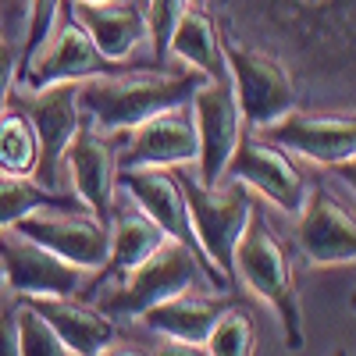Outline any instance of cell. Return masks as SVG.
Instances as JSON below:
<instances>
[{"instance_id":"21","label":"cell","mask_w":356,"mask_h":356,"mask_svg":"<svg viewBox=\"0 0 356 356\" xmlns=\"http://www.w3.org/2000/svg\"><path fill=\"white\" fill-rule=\"evenodd\" d=\"M168 54L182 57V61L196 72H203L207 79H228V61H225V47H221V33L218 22L203 11V4H189L186 15L178 18Z\"/></svg>"},{"instance_id":"22","label":"cell","mask_w":356,"mask_h":356,"mask_svg":"<svg viewBox=\"0 0 356 356\" xmlns=\"http://www.w3.org/2000/svg\"><path fill=\"white\" fill-rule=\"evenodd\" d=\"M40 161V139L29 114L15 104L0 111V171L8 175H33Z\"/></svg>"},{"instance_id":"4","label":"cell","mask_w":356,"mask_h":356,"mask_svg":"<svg viewBox=\"0 0 356 356\" xmlns=\"http://www.w3.org/2000/svg\"><path fill=\"white\" fill-rule=\"evenodd\" d=\"M221 47H225L235 100H239L243 122L250 129L275 122V118H282L285 111L300 104L296 79L282 57H275L264 47H253L246 40H235V36H221Z\"/></svg>"},{"instance_id":"25","label":"cell","mask_w":356,"mask_h":356,"mask_svg":"<svg viewBox=\"0 0 356 356\" xmlns=\"http://www.w3.org/2000/svg\"><path fill=\"white\" fill-rule=\"evenodd\" d=\"M15 324H18V353L22 356H65L68 353L65 339L54 332V324L25 296H18V303H15Z\"/></svg>"},{"instance_id":"29","label":"cell","mask_w":356,"mask_h":356,"mask_svg":"<svg viewBox=\"0 0 356 356\" xmlns=\"http://www.w3.org/2000/svg\"><path fill=\"white\" fill-rule=\"evenodd\" d=\"M0 356H18V324H15V307H0Z\"/></svg>"},{"instance_id":"11","label":"cell","mask_w":356,"mask_h":356,"mask_svg":"<svg viewBox=\"0 0 356 356\" xmlns=\"http://www.w3.org/2000/svg\"><path fill=\"white\" fill-rule=\"evenodd\" d=\"M225 178H235L246 189H257L271 200L278 211L285 214H300V207L307 200V178L296 168L282 146H275L271 139H264L257 129H243L239 146L225 168Z\"/></svg>"},{"instance_id":"12","label":"cell","mask_w":356,"mask_h":356,"mask_svg":"<svg viewBox=\"0 0 356 356\" xmlns=\"http://www.w3.org/2000/svg\"><path fill=\"white\" fill-rule=\"evenodd\" d=\"M0 267L15 296H75L89 275L79 264L15 232L11 225L0 228Z\"/></svg>"},{"instance_id":"18","label":"cell","mask_w":356,"mask_h":356,"mask_svg":"<svg viewBox=\"0 0 356 356\" xmlns=\"http://www.w3.org/2000/svg\"><path fill=\"white\" fill-rule=\"evenodd\" d=\"M232 300L228 296H193L189 289L186 292H175V296H164L161 303L146 307L139 317L150 332H161L168 335L171 342H182V346H203L207 332L214 328V321L221 317V310L228 307Z\"/></svg>"},{"instance_id":"33","label":"cell","mask_w":356,"mask_h":356,"mask_svg":"<svg viewBox=\"0 0 356 356\" xmlns=\"http://www.w3.org/2000/svg\"><path fill=\"white\" fill-rule=\"evenodd\" d=\"M89 4H97V0H89Z\"/></svg>"},{"instance_id":"2","label":"cell","mask_w":356,"mask_h":356,"mask_svg":"<svg viewBox=\"0 0 356 356\" xmlns=\"http://www.w3.org/2000/svg\"><path fill=\"white\" fill-rule=\"evenodd\" d=\"M232 275H239L253 296H260L264 303H271V310L282 321V332L289 349H303V314H300V292H296V275L289 253L282 239L275 235L271 221H267L257 207L235 243L232 253Z\"/></svg>"},{"instance_id":"26","label":"cell","mask_w":356,"mask_h":356,"mask_svg":"<svg viewBox=\"0 0 356 356\" xmlns=\"http://www.w3.org/2000/svg\"><path fill=\"white\" fill-rule=\"evenodd\" d=\"M189 4H196V0H146V4H143V15H146V40H150L154 65H164L171 33H175L178 18L186 15Z\"/></svg>"},{"instance_id":"9","label":"cell","mask_w":356,"mask_h":356,"mask_svg":"<svg viewBox=\"0 0 356 356\" xmlns=\"http://www.w3.org/2000/svg\"><path fill=\"white\" fill-rule=\"evenodd\" d=\"M193 125H196V164L203 186H221L225 168L239 146L246 129L239 100H235L232 79H207L189 97Z\"/></svg>"},{"instance_id":"8","label":"cell","mask_w":356,"mask_h":356,"mask_svg":"<svg viewBox=\"0 0 356 356\" xmlns=\"http://www.w3.org/2000/svg\"><path fill=\"white\" fill-rule=\"evenodd\" d=\"M114 68H125V65L107 61V57L97 50V43L89 40V33L79 25V18L61 0V11H57V18H54V29L36 47V54L18 68L15 86L40 89V86H50V82H82L89 75L114 72Z\"/></svg>"},{"instance_id":"19","label":"cell","mask_w":356,"mask_h":356,"mask_svg":"<svg viewBox=\"0 0 356 356\" xmlns=\"http://www.w3.org/2000/svg\"><path fill=\"white\" fill-rule=\"evenodd\" d=\"M25 300L54 324L68 353H100L118 339V324L100 307L79 303L72 296H25Z\"/></svg>"},{"instance_id":"5","label":"cell","mask_w":356,"mask_h":356,"mask_svg":"<svg viewBox=\"0 0 356 356\" xmlns=\"http://www.w3.org/2000/svg\"><path fill=\"white\" fill-rule=\"evenodd\" d=\"M178 186L186 193V207H189V221H193V232L218 271L225 278H232V253H235V243L253 214V200H250V189L243 182L228 178V186L218 189V186H203L200 178L193 175H182L178 171Z\"/></svg>"},{"instance_id":"27","label":"cell","mask_w":356,"mask_h":356,"mask_svg":"<svg viewBox=\"0 0 356 356\" xmlns=\"http://www.w3.org/2000/svg\"><path fill=\"white\" fill-rule=\"evenodd\" d=\"M61 11V0H29V18H25V36H22V61L18 68L36 54V47L47 40V33L54 29V18Z\"/></svg>"},{"instance_id":"31","label":"cell","mask_w":356,"mask_h":356,"mask_svg":"<svg viewBox=\"0 0 356 356\" xmlns=\"http://www.w3.org/2000/svg\"><path fill=\"white\" fill-rule=\"evenodd\" d=\"M0 289H4V267H0Z\"/></svg>"},{"instance_id":"32","label":"cell","mask_w":356,"mask_h":356,"mask_svg":"<svg viewBox=\"0 0 356 356\" xmlns=\"http://www.w3.org/2000/svg\"><path fill=\"white\" fill-rule=\"evenodd\" d=\"M196 4H203V8H207V0H196Z\"/></svg>"},{"instance_id":"30","label":"cell","mask_w":356,"mask_h":356,"mask_svg":"<svg viewBox=\"0 0 356 356\" xmlns=\"http://www.w3.org/2000/svg\"><path fill=\"white\" fill-rule=\"evenodd\" d=\"M0 11H8V22L22 25L25 29V18H29V0H0Z\"/></svg>"},{"instance_id":"3","label":"cell","mask_w":356,"mask_h":356,"mask_svg":"<svg viewBox=\"0 0 356 356\" xmlns=\"http://www.w3.org/2000/svg\"><path fill=\"white\" fill-rule=\"evenodd\" d=\"M107 282H111V285L100 292L97 307H100L111 321L139 317L146 307L161 303L164 296L186 292V289H193V285H207V289L221 292V289L211 282V275L203 271L200 257H196L189 246L175 243V239H168L157 253H150L146 260H139L132 271L118 275V278H107Z\"/></svg>"},{"instance_id":"16","label":"cell","mask_w":356,"mask_h":356,"mask_svg":"<svg viewBox=\"0 0 356 356\" xmlns=\"http://www.w3.org/2000/svg\"><path fill=\"white\" fill-rule=\"evenodd\" d=\"M296 235H300V250L314 264H353L356 257L353 214L328 189H307Z\"/></svg>"},{"instance_id":"13","label":"cell","mask_w":356,"mask_h":356,"mask_svg":"<svg viewBox=\"0 0 356 356\" xmlns=\"http://www.w3.org/2000/svg\"><path fill=\"white\" fill-rule=\"evenodd\" d=\"M264 139H271L282 150H292L314 164H342L353 161V146H356V129H353V114H314L292 107L282 118L267 122L257 129Z\"/></svg>"},{"instance_id":"10","label":"cell","mask_w":356,"mask_h":356,"mask_svg":"<svg viewBox=\"0 0 356 356\" xmlns=\"http://www.w3.org/2000/svg\"><path fill=\"white\" fill-rule=\"evenodd\" d=\"M15 232L29 235L33 243L54 250L57 257H65L79 264L82 271H100L107 260V221L97 218L93 211H79V207H36V211L22 214Z\"/></svg>"},{"instance_id":"14","label":"cell","mask_w":356,"mask_h":356,"mask_svg":"<svg viewBox=\"0 0 356 356\" xmlns=\"http://www.w3.org/2000/svg\"><path fill=\"white\" fill-rule=\"evenodd\" d=\"M122 136H129V143H125V154H118V168L125 164L175 168V164L196 161V125H193L189 100L143 118L139 125H132Z\"/></svg>"},{"instance_id":"7","label":"cell","mask_w":356,"mask_h":356,"mask_svg":"<svg viewBox=\"0 0 356 356\" xmlns=\"http://www.w3.org/2000/svg\"><path fill=\"white\" fill-rule=\"evenodd\" d=\"M114 186H122V189L136 200L139 211L161 225V232L168 235V239L189 246V250L200 257L203 271L211 275V282H214L221 292L228 289V278L218 271L211 260H207V253H203V246H200V239H196L193 221H189V207H186V193H182V186H178L175 171H168V168H161V164H125V168H118Z\"/></svg>"},{"instance_id":"20","label":"cell","mask_w":356,"mask_h":356,"mask_svg":"<svg viewBox=\"0 0 356 356\" xmlns=\"http://www.w3.org/2000/svg\"><path fill=\"white\" fill-rule=\"evenodd\" d=\"M107 235H111L107 260L100 267L104 282L132 271L139 260H146L150 253H157L168 243V235L161 232V225L154 218H146L139 207H132V211H114L107 218Z\"/></svg>"},{"instance_id":"6","label":"cell","mask_w":356,"mask_h":356,"mask_svg":"<svg viewBox=\"0 0 356 356\" xmlns=\"http://www.w3.org/2000/svg\"><path fill=\"white\" fill-rule=\"evenodd\" d=\"M8 100L29 114V122L36 129V139H40V161H36L33 178L40 186L54 189L65 171V150L82 125L79 82H50L40 89L15 86Z\"/></svg>"},{"instance_id":"17","label":"cell","mask_w":356,"mask_h":356,"mask_svg":"<svg viewBox=\"0 0 356 356\" xmlns=\"http://www.w3.org/2000/svg\"><path fill=\"white\" fill-rule=\"evenodd\" d=\"M68 11L79 18V25L97 43V50L107 61L122 65L146 43V15L139 0H65Z\"/></svg>"},{"instance_id":"24","label":"cell","mask_w":356,"mask_h":356,"mask_svg":"<svg viewBox=\"0 0 356 356\" xmlns=\"http://www.w3.org/2000/svg\"><path fill=\"white\" fill-rule=\"evenodd\" d=\"M253 342H257L253 317H250L246 307H235V303H228L221 310V317L214 321V328L207 332V339H203L207 353H214V356H250Z\"/></svg>"},{"instance_id":"1","label":"cell","mask_w":356,"mask_h":356,"mask_svg":"<svg viewBox=\"0 0 356 356\" xmlns=\"http://www.w3.org/2000/svg\"><path fill=\"white\" fill-rule=\"evenodd\" d=\"M207 82L196 68H139L125 65L114 72H100L79 82V107L82 118L104 136H122L143 118H150L164 107L186 104L196 89Z\"/></svg>"},{"instance_id":"23","label":"cell","mask_w":356,"mask_h":356,"mask_svg":"<svg viewBox=\"0 0 356 356\" xmlns=\"http://www.w3.org/2000/svg\"><path fill=\"white\" fill-rule=\"evenodd\" d=\"M36 207H79L61 189L40 186L33 175H8L0 171V228L15 225L22 214L36 211Z\"/></svg>"},{"instance_id":"15","label":"cell","mask_w":356,"mask_h":356,"mask_svg":"<svg viewBox=\"0 0 356 356\" xmlns=\"http://www.w3.org/2000/svg\"><path fill=\"white\" fill-rule=\"evenodd\" d=\"M65 168L72 175V186H75L79 203H86L97 218L107 221L111 207H114V175H118V150H114V143L82 118L79 132L72 136L68 150H65Z\"/></svg>"},{"instance_id":"28","label":"cell","mask_w":356,"mask_h":356,"mask_svg":"<svg viewBox=\"0 0 356 356\" xmlns=\"http://www.w3.org/2000/svg\"><path fill=\"white\" fill-rule=\"evenodd\" d=\"M18 61H22L18 40L0 29V111L8 107V97H11V89L18 82Z\"/></svg>"}]
</instances>
